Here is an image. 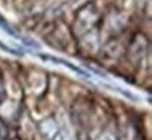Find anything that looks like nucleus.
<instances>
[{
  "instance_id": "2",
  "label": "nucleus",
  "mask_w": 152,
  "mask_h": 140,
  "mask_svg": "<svg viewBox=\"0 0 152 140\" xmlns=\"http://www.w3.org/2000/svg\"><path fill=\"white\" fill-rule=\"evenodd\" d=\"M0 48H1V50H4L6 53H13V54H18V53H17V51H14V50L9 48V47H7V45H4V44L1 43V41H0Z\"/></svg>"
},
{
  "instance_id": "1",
  "label": "nucleus",
  "mask_w": 152,
  "mask_h": 140,
  "mask_svg": "<svg viewBox=\"0 0 152 140\" xmlns=\"http://www.w3.org/2000/svg\"><path fill=\"white\" fill-rule=\"evenodd\" d=\"M0 28H1V30H4L7 34H10V36H13V37L20 38L18 36H17V33L13 30V27H11L10 24H9V21H7V20H6L4 17L1 16V14H0Z\"/></svg>"
}]
</instances>
